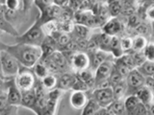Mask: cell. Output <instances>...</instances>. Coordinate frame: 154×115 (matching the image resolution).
Listing matches in <instances>:
<instances>
[{
  "label": "cell",
  "mask_w": 154,
  "mask_h": 115,
  "mask_svg": "<svg viewBox=\"0 0 154 115\" xmlns=\"http://www.w3.org/2000/svg\"><path fill=\"white\" fill-rule=\"evenodd\" d=\"M0 48L12 54L21 66L33 68L38 61L42 58V50L41 46L17 42L16 44L7 45L0 43Z\"/></svg>",
  "instance_id": "6da1fadb"
},
{
  "label": "cell",
  "mask_w": 154,
  "mask_h": 115,
  "mask_svg": "<svg viewBox=\"0 0 154 115\" xmlns=\"http://www.w3.org/2000/svg\"><path fill=\"white\" fill-rule=\"evenodd\" d=\"M45 37L46 36L42 29L41 21L38 18L34 22L33 25L23 35H19L16 38H17V42H22V43H27V44L41 46L42 44V42L45 41Z\"/></svg>",
  "instance_id": "7a4b0ae2"
},
{
  "label": "cell",
  "mask_w": 154,
  "mask_h": 115,
  "mask_svg": "<svg viewBox=\"0 0 154 115\" xmlns=\"http://www.w3.org/2000/svg\"><path fill=\"white\" fill-rule=\"evenodd\" d=\"M0 60H1V73L5 80L12 79L17 76L20 68V64L12 54L0 48Z\"/></svg>",
  "instance_id": "3957f363"
},
{
  "label": "cell",
  "mask_w": 154,
  "mask_h": 115,
  "mask_svg": "<svg viewBox=\"0 0 154 115\" xmlns=\"http://www.w3.org/2000/svg\"><path fill=\"white\" fill-rule=\"evenodd\" d=\"M37 79L38 78L36 77L32 68L21 66V65H20V68H19L17 76L14 77L16 84L21 91L29 90V89H32L35 87V85L38 81Z\"/></svg>",
  "instance_id": "277c9868"
},
{
  "label": "cell",
  "mask_w": 154,
  "mask_h": 115,
  "mask_svg": "<svg viewBox=\"0 0 154 115\" xmlns=\"http://www.w3.org/2000/svg\"><path fill=\"white\" fill-rule=\"evenodd\" d=\"M69 66L73 72H79L91 66V58L88 52L76 51L69 60Z\"/></svg>",
  "instance_id": "5b68a950"
},
{
  "label": "cell",
  "mask_w": 154,
  "mask_h": 115,
  "mask_svg": "<svg viewBox=\"0 0 154 115\" xmlns=\"http://www.w3.org/2000/svg\"><path fill=\"white\" fill-rule=\"evenodd\" d=\"M3 86L7 90L9 103L13 105H17V107L20 105L22 99V91L17 85L14 78L5 80Z\"/></svg>",
  "instance_id": "8992f818"
},
{
  "label": "cell",
  "mask_w": 154,
  "mask_h": 115,
  "mask_svg": "<svg viewBox=\"0 0 154 115\" xmlns=\"http://www.w3.org/2000/svg\"><path fill=\"white\" fill-rule=\"evenodd\" d=\"M126 84L128 85V94H134L135 91L141 86L144 85L146 81V77H144L141 72L137 68H134L129 72V74L125 78Z\"/></svg>",
  "instance_id": "52a82bcc"
},
{
  "label": "cell",
  "mask_w": 154,
  "mask_h": 115,
  "mask_svg": "<svg viewBox=\"0 0 154 115\" xmlns=\"http://www.w3.org/2000/svg\"><path fill=\"white\" fill-rule=\"evenodd\" d=\"M91 97H93L102 108H107L115 100L112 87L94 88L91 90Z\"/></svg>",
  "instance_id": "ba28073f"
},
{
  "label": "cell",
  "mask_w": 154,
  "mask_h": 115,
  "mask_svg": "<svg viewBox=\"0 0 154 115\" xmlns=\"http://www.w3.org/2000/svg\"><path fill=\"white\" fill-rule=\"evenodd\" d=\"M124 30V24L119 16L110 17L102 25V32L109 36H119Z\"/></svg>",
  "instance_id": "9c48e42d"
},
{
  "label": "cell",
  "mask_w": 154,
  "mask_h": 115,
  "mask_svg": "<svg viewBox=\"0 0 154 115\" xmlns=\"http://www.w3.org/2000/svg\"><path fill=\"white\" fill-rule=\"evenodd\" d=\"M114 66H115V59L106 60L103 63H101L100 65L96 67L94 70L95 83H97L99 81L105 80V79H109L110 75L114 69Z\"/></svg>",
  "instance_id": "30bf717a"
},
{
  "label": "cell",
  "mask_w": 154,
  "mask_h": 115,
  "mask_svg": "<svg viewBox=\"0 0 154 115\" xmlns=\"http://www.w3.org/2000/svg\"><path fill=\"white\" fill-rule=\"evenodd\" d=\"M90 58H91V68L95 70V68L101 63H103L104 61L108 60H113L115 59L114 56L111 54V52L105 51L102 49H97L91 53H89Z\"/></svg>",
  "instance_id": "8fae6325"
},
{
  "label": "cell",
  "mask_w": 154,
  "mask_h": 115,
  "mask_svg": "<svg viewBox=\"0 0 154 115\" xmlns=\"http://www.w3.org/2000/svg\"><path fill=\"white\" fill-rule=\"evenodd\" d=\"M88 94L86 91L80 90H72L69 96V104L74 109L82 110L89 101Z\"/></svg>",
  "instance_id": "7c38bea8"
},
{
  "label": "cell",
  "mask_w": 154,
  "mask_h": 115,
  "mask_svg": "<svg viewBox=\"0 0 154 115\" xmlns=\"http://www.w3.org/2000/svg\"><path fill=\"white\" fill-rule=\"evenodd\" d=\"M63 90L55 88L53 90L47 91V105L45 109V114H54L56 111L58 103H59Z\"/></svg>",
  "instance_id": "4fadbf2b"
},
{
  "label": "cell",
  "mask_w": 154,
  "mask_h": 115,
  "mask_svg": "<svg viewBox=\"0 0 154 115\" xmlns=\"http://www.w3.org/2000/svg\"><path fill=\"white\" fill-rule=\"evenodd\" d=\"M63 12V7L58 6L56 4H51L50 6L45 8L42 13H40L38 20L42 22L50 20V19H59Z\"/></svg>",
  "instance_id": "5bb4252c"
},
{
  "label": "cell",
  "mask_w": 154,
  "mask_h": 115,
  "mask_svg": "<svg viewBox=\"0 0 154 115\" xmlns=\"http://www.w3.org/2000/svg\"><path fill=\"white\" fill-rule=\"evenodd\" d=\"M77 80V74L75 72H64L58 77V88L61 90H71Z\"/></svg>",
  "instance_id": "9a60e30c"
},
{
  "label": "cell",
  "mask_w": 154,
  "mask_h": 115,
  "mask_svg": "<svg viewBox=\"0 0 154 115\" xmlns=\"http://www.w3.org/2000/svg\"><path fill=\"white\" fill-rule=\"evenodd\" d=\"M135 95L139 98V100L141 101L143 104H144L147 107L151 105V103L154 101V94L152 93V91L149 89L146 85H143L140 88H138L135 91Z\"/></svg>",
  "instance_id": "2e32d148"
},
{
  "label": "cell",
  "mask_w": 154,
  "mask_h": 115,
  "mask_svg": "<svg viewBox=\"0 0 154 115\" xmlns=\"http://www.w3.org/2000/svg\"><path fill=\"white\" fill-rule=\"evenodd\" d=\"M36 100H37V94H36L35 87L29 90L22 91V99H21L20 105L28 109L33 110L36 104Z\"/></svg>",
  "instance_id": "e0dca14e"
},
{
  "label": "cell",
  "mask_w": 154,
  "mask_h": 115,
  "mask_svg": "<svg viewBox=\"0 0 154 115\" xmlns=\"http://www.w3.org/2000/svg\"><path fill=\"white\" fill-rule=\"evenodd\" d=\"M77 76L80 80H82L84 83L89 86L91 90H93L95 84V76H94V70L91 69V67L86 68L84 70H81L79 72H76Z\"/></svg>",
  "instance_id": "ac0fdd59"
},
{
  "label": "cell",
  "mask_w": 154,
  "mask_h": 115,
  "mask_svg": "<svg viewBox=\"0 0 154 115\" xmlns=\"http://www.w3.org/2000/svg\"><path fill=\"white\" fill-rule=\"evenodd\" d=\"M107 114L109 115H122L126 114L124 105V99H115L107 108Z\"/></svg>",
  "instance_id": "d6986e66"
},
{
  "label": "cell",
  "mask_w": 154,
  "mask_h": 115,
  "mask_svg": "<svg viewBox=\"0 0 154 115\" xmlns=\"http://www.w3.org/2000/svg\"><path fill=\"white\" fill-rule=\"evenodd\" d=\"M141 104V101L139 100L135 94H129L124 98V105L126 114H132L135 115V112L138 108V107Z\"/></svg>",
  "instance_id": "ffe728a7"
},
{
  "label": "cell",
  "mask_w": 154,
  "mask_h": 115,
  "mask_svg": "<svg viewBox=\"0 0 154 115\" xmlns=\"http://www.w3.org/2000/svg\"><path fill=\"white\" fill-rule=\"evenodd\" d=\"M48 57H50V59L60 67V69L62 71H65L66 68H67V67H70L69 63V60H67L66 56L64 55V53H63L61 50L54 51L50 56H48Z\"/></svg>",
  "instance_id": "44dd1931"
},
{
  "label": "cell",
  "mask_w": 154,
  "mask_h": 115,
  "mask_svg": "<svg viewBox=\"0 0 154 115\" xmlns=\"http://www.w3.org/2000/svg\"><path fill=\"white\" fill-rule=\"evenodd\" d=\"M91 29L86 25H83V24H79V23H75L74 25V29L73 31L70 33L71 37H78V38H88L90 37Z\"/></svg>",
  "instance_id": "7402d4cb"
},
{
  "label": "cell",
  "mask_w": 154,
  "mask_h": 115,
  "mask_svg": "<svg viewBox=\"0 0 154 115\" xmlns=\"http://www.w3.org/2000/svg\"><path fill=\"white\" fill-rule=\"evenodd\" d=\"M42 29L46 37H52L59 31V20L58 19H50L41 23Z\"/></svg>",
  "instance_id": "603a6c76"
},
{
  "label": "cell",
  "mask_w": 154,
  "mask_h": 115,
  "mask_svg": "<svg viewBox=\"0 0 154 115\" xmlns=\"http://www.w3.org/2000/svg\"><path fill=\"white\" fill-rule=\"evenodd\" d=\"M113 94L115 99H124L128 94V85L126 84V81L123 79L119 84L112 86Z\"/></svg>",
  "instance_id": "cb8c5ba5"
},
{
  "label": "cell",
  "mask_w": 154,
  "mask_h": 115,
  "mask_svg": "<svg viewBox=\"0 0 154 115\" xmlns=\"http://www.w3.org/2000/svg\"><path fill=\"white\" fill-rule=\"evenodd\" d=\"M101 108L102 107L93 97H90L88 103L86 104V105L82 109L81 113L82 115H96Z\"/></svg>",
  "instance_id": "d4e9b609"
},
{
  "label": "cell",
  "mask_w": 154,
  "mask_h": 115,
  "mask_svg": "<svg viewBox=\"0 0 154 115\" xmlns=\"http://www.w3.org/2000/svg\"><path fill=\"white\" fill-rule=\"evenodd\" d=\"M40 81L42 86L47 91L58 88V76L56 74L49 73V74H47L45 78H42Z\"/></svg>",
  "instance_id": "484cf974"
},
{
  "label": "cell",
  "mask_w": 154,
  "mask_h": 115,
  "mask_svg": "<svg viewBox=\"0 0 154 115\" xmlns=\"http://www.w3.org/2000/svg\"><path fill=\"white\" fill-rule=\"evenodd\" d=\"M0 31L5 32V33L9 34V35L14 36L16 37L17 36H19L16 27L8 20L6 16H5V14L4 16H0Z\"/></svg>",
  "instance_id": "4316f807"
},
{
  "label": "cell",
  "mask_w": 154,
  "mask_h": 115,
  "mask_svg": "<svg viewBox=\"0 0 154 115\" xmlns=\"http://www.w3.org/2000/svg\"><path fill=\"white\" fill-rule=\"evenodd\" d=\"M110 52L111 54L114 56L115 59L119 58L124 54V52L122 48V44H120V37L119 36H114L112 37V40H111L110 44Z\"/></svg>",
  "instance_id": "83f0119b"
},
{
  "label": "cell",
  "mask_w": 154,
  "mask_h": 115,
  "mask_svg": "<svg viewBox=\"0 0 154 115\" xmlns=\"http://www.w3.org/2000/svg\"><path fill=\"white\" fill-rule=\"evenodd\" d=\"M147 38L146 37L142 36V35H137L134 37H132V50L134 52H142L146 45L147 44ZM130 51V52H131Z\"/></svg>",
  "instance_id": "f1b7e54d"
},
{
  "label": "cell",
  "mask_w": 154,
  "mask_h": 115,
  "mask_svg": "<svg viewBox=\"0 0 154 115\" xmlns=\"http://www.w3.org/2000/svg\"><path fill=\"white\" fill-rule=\"evenodd\" d=\"M100 37H101V33L91 34V35L90 36V37H89V40H88V44H87L86 52L91 53V52L99 49Z\"/></svg>",
  "instance_id": "f546056e"
},
{
  "label": "cell",
  "mask_w": 154,
  "mask_h": 115,
  "mask_svg": "<svg viewBox=\"0 0 154 115\" xmlns=\"http://www.w3.org/2000/svg\"><path fill=\"white\" fill-rule=\"evenodd\" d=\"M32 69L38 80H42V78H45L47 74L50 73V72L48 71V68L46 67V65L45 64V62H43L42 60L40 61H38L37 63L34 65Z\"/></svg>",
  "instance_id": "4dcf8cb0"
},
{
  "label": "cell",
  "mask_w": 154,
  "mask_h": 115,
  "mask_svg": "<svg viewBox=\"0 0 154 115\" xmlns=\"http://www.w3.org/2000/svg\"><path fill=\"white\" fill-rule=\"evenodd\" d=\"M137 69L141 72L144 77L154 76V61L146 60L143 64L137 67Z\"/></svg>",
  "instance_id": "1f68e13d"
},
{
  "label": "cell",
  "mask_w": 154,
  "mask_h": 115,
  "mask_svg": "<svg viewBox=\"0 0 154 115\" xmlns=\"http://www.w3.org/2000/svg\"><path fill=\"white\" fill-rule=\"evenodd\" d=\"M108 9L111 17L119 16L122 10V1H112L108 3Z\"/></svg>",
  "instance_id": "d6a6232c"
},
{
  "label": "cell",
  "mask_w": 154,
  "mask_h": 115,
  "mask_svg": "<svg viewBox=\"0 0 154 115\" xmlns=\"http://www.w3.org/2000/svg\"><path fill=\"white\" fill-rule=\"evenodd\" d=\"M11 104L9 103L7 90L2 85V88L0 89V114H3L4 110L6 109Z\"/></svg>",
  "instance_id": "836d02e7"
},
{
  "label": "cell",
  "mask_w": 154,
  "mask_h": 115,
  "mask_svg": "<svg viewBox=\"0 0 154 115\" xmlns=\"http://www.w3.org/2000/svg\"><path fill=\"white\" fill-rule=\"evenodd\" d=\"M24 0H5L4 5L11 11H22L24 7Z\"/></svg>",
  "instance_id": "e575fe53"
},
{
  "label": "cell",
  "mask_w": 154,
  "mask_h": 115,
  "mask_svg": "<svg viewBox=\"0 0 154 115\" xmlns=\"http://www.w3.org/2000/svg\"><path fill=\"white\" fill-rule=\"evenodd\" d=\"M117 59H119L124 65H126L127 67H129L130 69L137 68V66H136V64H135V61H134V59H133V57L131 55V53H124L122 56H120L119 58H117Z\"/></svg>",
  "instance_id": "d590c367"
},
{
  "label": "cell",
  "mask_w": 154,
  "mask_h": 115,
  "mask_svg": "<svg viewBox=\"0 0 154 115\" xmlns=\"http://www.w3.org/2000/svg\"><path fill=\"white\" fill-rule=\"evenodd\" d=\"M112 40V36H109L107 34L103 33L101 31V37H100V43H99V49H102L105 51L110 52V44Z\"/></svg>",
  "instance_id": "8d00e7d4"
},
{
  "label": "cell",
  "mask_w": 154,
  "mask_h": 115,
  "mask_svg": "<svg viewBox=\"0 0 154 115\" xmlns=\"http://www.w3.org/2000/svg\"><path fill=\"white\" fill-rule=\"evenodd\" d=\"M143 54L146 60L154 61V42L148 41L147 44L143 50Z\"/></svg>",
  "instance_id": "74e56055"
},
{
  "label": "cell",
  "mask_w": 154,
  "mask_h": 115,
  "mask_svg": "<svg viewBox=\"0 0 154 115\" xmlns=\"http://www.w3.org/2000/svg\"><path fill=\"white\" fill-rule=\"evenodd\" d=\"M115 68L119 72L120 75H122L123 78H126V76L129 74V72L132 70L126 65H124L119 59H115Z\"/></svg>",
  "instance_id": "f35d334b"
},
{
  "label": "cell",
  "mask_w": 154,
  "mask_h": 115,
  "mask_svg": "<svg viewBox=\"0 0 154 115\" xmlns=\"http://www.w3.org/2000/svg\"><path fill=\"white\" fill-rule=\"evenodd\" d=\"M127 18H128L127 19V27L132 28V29H134V30L142 23V18L137 13L132 14V16H128Z\"/></svg>",
  "instance_id": "ab89813d"
},
{
  "label": "cell",
  "mask_w": 154,
  "mask_h": 115,
  "mask_svg": "<svg viewBox=\"0 0 154 115\" xmlns=\"http://www.w3.org/2000/svg\"><path fill=\"white\" fill-rule=\"evenodd\" d=\"M144 4V3H143ZM148 5L144 8V19H146L147 21H150L154 23V2H149Z\"/></svg>",
  "instance_id": "60d3db41"
},
{
  "label": "cell",
  "mask_w": 154,
  "mask_h": 115,
  "mask_svg": "<svg viewBox=\"0 0 154 115\" xmlns=\"http://www.w3.org/2000/svg\"><path fill=\"white\" fill-rule=\"evenodd\" d=\"M120 44L124 53H129L132 50V37H120Z\"/></svg>",
  "instance_id": "b9f144b4"
},
{
  "label": "cell",
  "mask_w": 154,
  "mask_h": 115,
  "mask_svg": "<svg viewBox=\"0 0 154 115\" xmlns=\"http://www.w3.org/2000/svg\"><path fill=\"white\" fill-rule=\"evenodd\" d=\"M123 79H125V78H123V77L120 75L119 72L117 69H116L115 66H114V69H113L112 73H111V75L109 77V81H110V83H111V85L113 86L115 84H119V81H122Z\"/></svg>",
  "instance_id": "7bdbcfd3"
},
{
  "label": "cell",
  "mask_w": 154,
  "mask_h": 115,
  "mask_svg": "<svg viewBox=\"0 0 154 115\" xmlns=\"http://www.w3.org/2000/svg\"><path fill=\"white\" fill-rule=\"evenodd\" d=\"M135 31L137 32L138 35H142V36H144V37H147V36L150 35L151 28L148 26V24L142 21V23L140 24V25L136 29H135Z\"/></svg>",
  "instance_id": "ee69618b"
},
{
  "label": "cell",
  "mask_w": 154,
  "mask_h": 115,
  "mask_svg": "<svg viewBox=\"0 0 154 115\" xmlns=\"http://www.w3.org/2000/svg\"><path fill=\"white\" fill-rule=\"evenodd\" d=\"M131 53V55L133 57L134 59V61H135V64H136V66H140L141 64H143L144 61H146V58H144L143 54V51L142 52H134V51H131L129 52Z\"/></svg>",
  "instance_id": "f6af8a7d"
},
{
  "label": "cell",
  "mask_w": 154,
  "mask_h": 115,
  "mask_svg": "<svg viewBox=\"0 0 154 115\" xmlns=\"http://www.w3.org/2000/svg\"><path fill=\"white\" fill-rule=\"evenodd\" d=\"M144 85H146L147 87L152 91V93L154 94V78L153 77H146Z\"/></svg>",
  "instance_id": "bcb514c9"
},
{
  "label": "cell",
  "mask_w": 154,
  "mask_h": 115,
  "mask_svg": "<svg viewBox=\"0 0 154 115\" xmlns=\"http://www.w3.org/2000/svg\"><path fill=\"white\" fill-rule=\"evenodd\" d=\"M53 3L60 7H66L69 3V0H53Z\"/></svg>",
  "instance_id": "7dc6e473"
},
{
  "label": "cell",
  "mask_w": 154,
  "mask_h": 115,
  "mask_svg": "<svg viewBox=\"0 0 154 115\" xmlns=\"http://www.w3.org/2000/svg\"><path fill=\"white\" fill-rule=\"evenodd\" d=\"M6 12V6L3 3H0V16H4Z\"/></svg>",
  "instance_id": "c3c4849f"
},
{
  "label": "cell",
  "mask_w": 154,
  "mask_h": 115,
  "mask_svg": "<svg viewBox=\"0 0 154 115\" xmlns=\"http://www.w3.org/2000/svg\"><path fill=\"white\" fill-rule=\"evenodd\" d=\"M148 114L154 115V101L151 103V105L148 107Z\"/></svg>",
  "instance_id": "681fc988"
},
{
  "label": "cell",
  "mask_w": 154,
  "mask_h": 115,
  "mask_svg": "<svg viewBox=\"0 0 154 115\" xmlns=\"http://www.w3.org/2000/svg\"><path fill=\"white\" fill-rule=\"evenodd\" d=\"M4 81H5V79H4L3 77H2V75L0 74V85H3Z\"/></svg>",
  "instance_id": "f907efd6"
},
{
  "label": "cell",
  "mask_w": 154,
  "mask_h": 115,
  "mask_svg": "<svg viewBox=\"0 0 154 115\" xmlns=\"http://www.w3.org/2000/svg\"><path fill=\"white\" fill-rule=\"evenodd\" d=\"M136 2H137L139 5H141V4H143V3L144 2V0H136Z\"/></svg>",
  "instance_id": "816d5d0a"
},
{
  "label": "cell",
  "mask_w": 154,
  "mask_h": 115,
  "mask_svg": "<svg viewBox=\"0 0 154 115\" xmlns=\"http://www.w3.org/2000/svg\"><path fill=\"white\" fill-rule=\"evenodd\" d=\"M100 2H104V3H108V0H99Z\"/></svg>",
  "instance_id": "f5cc1de1"
},
{
  "label": "cell",
  "mask_w": 154,
  "mask_h": 115,
  "mask_svg": "<svg viewBox=\"0 0 154 115\" xmlns=\"http://www.w3.org/2000/svg\"><path fill=\"white\" fill-rule=\"evenodd\" d=\"M112 1H122V0H108V3L109 2H112Z\"/></svg>",
  "instance_id": "db71d44e"
},
{
  "label": "cell",
  "mask_w": 154,
  "mask_h": 115,
  "mask_svg": "<svg viewBox=\"0 0 154 115\" xmlns=\"http://www.w3.org/2000/svg\"><path fill=\"white\" fill-rule=\"evenodd\" d=\"M0 3H3L4 4L5 3V0H0Z\"/></svg>",
  "instance_id": "11a10c76"
},
{
  "label": "cell",
  "mask_w": 154,
  "mask_h": 115,
  "mask_svg": "<svg viewBox=\"0 0 154 115\" xmlns=\"http://www.w3.org/2000/svg\"><path fill=\"white\" fill-rule=\"evenodd\" d=\"M153 78H154V76H153Z\"/></svg>",
  "instance_id": "9f6ffc18"
},
{
  "label": "cell",
  "mask_w": 154,
  "mask_h": 115,
  "mask_svg": "<svg viewBox=\"0 0 154 115\" xmlns=\"http://www.w3.org/2000/svg\"><path fill=\"white\" fill-rule=\"evenodd\" d=\"M153 2H154V0H153Z\"/></svg>",
  "instance_id": "6f0895ef"
},
{
  "label": "cell",
  "mask_w": 154,
  "mask_h": 115,
  "mask_svg": "<svg viewBox=\"0 0 154 115\" xmlns=\"http://www.w3.org/2000/svg\"><path fill=\"white\" fill-rule=\"evenodd\" d=\"M135 1H136V0H135Z\"/></svg>",
  "instance_id": "680465c9"
}]
</instances>
